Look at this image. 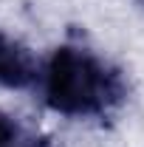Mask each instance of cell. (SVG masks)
<instances>
[{
	"instance_id": "cell-1",
	"label": "cell",
	"mask_w": 144,
	"mask_h": 147,
	"mask_svg": "<svg viewBox=\"0 0 144 147\" xmlns=\"http://www.w3.org/2000/svg\"><path fill=\"white\" fill-rule=\"evenodd\" d=\"M45 105L71 119H105L127 99V82L116 65L85 45H59L40 71Z\"/></svg>"
},
{
	"instance_id": "cell-2",
	"label": "cell",
	"mask_w": 144,
	"mask_h": 147,
	"mask_svg": "<svg viewBox=\"0 0 144 147\" xmlns=\"http://www.w3.org/2000/svg\"><path fill=\"white\" fill-rule=\"evenodd\" d=\"M31 85H40V62L20 40L0 28V88L23 91Z\"/></svg>"
},
{
	"instance_id": "cell-3",
	"label": "cell",
	"mask_w": 144,
	"mask_h": 147,
	"mask_svg": "<svg viewBox=\"0 0 144 147\" xmlns=\"http://www.w3.org/2000/svg\"><path fill=\"white\" fill-rule=\"evenodd\" d=\"M0 147H45V142L34 130L23 127L17 119L0 110Z\"/></svg>"
}]
</instances>
